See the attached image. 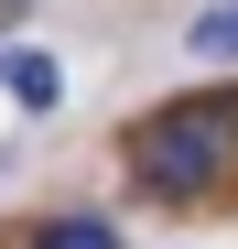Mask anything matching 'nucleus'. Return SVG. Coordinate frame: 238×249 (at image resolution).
<instances>
[{
	"mask_svg": "<svg viewBox=\"0 0 238 249\" xmlns=\"http://www.w3.org/2000/svg\"><path fill=\"white\" fill-rule=\"evenodd\" d=\"M33 249H119V228H108V217H54Z\"/></svg>",
	"mask_w": 238,
	"mask_h": 249,
	"instance_id": "4",
	"label": "nucleus"
},
{
	"mask_svg": "<svg viewBox=\"0 0 238 249\" xmlns=\"http://www.w3.org/2000/svg\"><path fill=\"white\" fill-rule=\"evenodd\" d=\"M0 87H11L22 119H44V108H65V65H54L44 44H11V54H0Z\"/></svg>",
	"mask_w": 238,
	"mask_h": 249,
	"instance_id": "2",
	"label": "nucleus"
},
{
	"mask_svg": "<svg viewBox=\"0 0 238 249\" xmlns=\"http://www.w3.org/2000/svg\"><path fill=\"white\" fill-rule=\"evenodd\" d=\"M227 162H238V98H184L130 130V174L152 195H206Z\"/></svg>",
	"mask_w": 238,
	"mask_h": 249,
	"instance_id": "1",
	"label": "nucleus"
},
{
	"mask_svg": "<svg viewBox=\"0 0 238 249\" xmlns=\"http://www.w3.org/2000/svg\"><path fill=\"white\" fill-rule=\"evenodd\" d=\"M184 44H195V54H238V0H217V11H195V22H184Z\"/></svg>",
	"mask_w": 238,
	"mask_h": 249,
	"instance_id": "3",
	"label": "nucleus"
}]
</instances>
